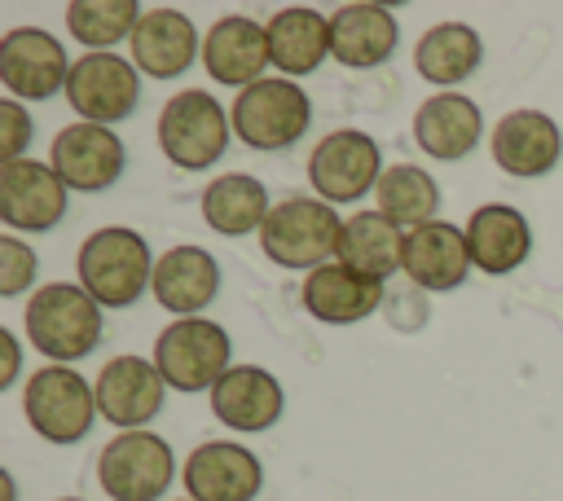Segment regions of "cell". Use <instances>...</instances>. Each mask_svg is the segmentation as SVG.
Segmentation results:
<instances>
[{
  "mask_svg": "<svg viewBox=\"0 0 563 501\" xmlns=\"http://www.w3.org/2000/svg\"><path fill=\"white\" fill-rule=\"evenodd\" d=\"M154 281V259L150 246L136 229H97L79 246V286L106 303V308H132L141 290Z\"/></svg>",
  "mask_w": 563,
  "mask_h": 501,
  "instance_id": "6da1fadb",
  "label": "cell"
},
{
  "mask_svg": "<svg viewBox=\"0 0 563 501\" xmlns=\"http://www.w3.org/2000/svg\"><path fill=\"white\" fill-rule=\"evenodd\" d=\"M26 334L53 360H79L101 338V303L70 281H48L26 303Z\"/></svg>",
  "mask_w": 563,
  "mask_h": 501,
  "instance_id": "7a4b0ae2",
  "label": "cell"
},
{
  "mask_svg": "<svg viewBox=\"0 0 563 501\" xmlns=\"http://www.w3.org/2000/svg\"><path fill=\"white\" fill-rule=\"evenodd\" d=\"M339 237H343V220L334 215L330 202H317V198H282L264 229H260V242H264V255L282 268H325L330 255H339Z\"/></svg>",
  "mask_w": 563,
  "mask_h": 501,
  "instance_id": "3957f363",
  "label": "cell"
},
{
  "mask_svg": "<svg viewBox=\"0 0 563 501\" xmlns=\"http://www.w3.org/2000/svg\"><path fill=\"white\" fill-rule=\"evenodd\" d=\"M229 127L233 123L224 119V110L211 92L185 88L158 114V145H163L167 163H176L185 171H198V167H211L224 154Z\"/></svg>",
  "mask_w": 563,
  "mask_h": 501,
  "instance_id": "277c9868",
  "label": "cell"
},
{
  "mask_svg": "<svg viewBox=\"0 0 563 501\" xmlns=\"http://www.w3.org/2000/svg\"><path fill=\"white\" fill-rule=\"evenodd\" d=\"M154 365L176 391H207L229 374V334L216 321H172L154 343Z\"/></svg>",
  "mask_w": 563,
  "mask_h": 501,
  "instance_id": "5b68a950",
  "label": "cell"
},
{
  "mask_svg": "<svg viewBox=\"0 0 563 501\" xmlns=\"http://www.w3.org/2000/svg\"><path fill=\"white\" fill-rule=\"evenodd\" d=\"M308 92L290 79H260L233 101V132L251 149H286L308 132Z\"/></svg>",
  "mask_w": 563,
  "mask_h": 501,
  "instance_id": "8992f818",
  "label": "cell"
},
{
  "mask_svg": "<svg viewBox=\"0 0 563 501\" xmlns=\"http://www.w3.org/2000/svg\"><path fill=\"white\" fill-rule=\"evenodd\" d=\"M172 475V448L154 431H119L97 457V483L114 501H158Z\"/></svg>",
  "mask_w": 563,
  "mask_h": 501,
  "instance_id": "52a82bcc",
  "label": "cell"
},
{
  "mask_svg": "<svg viewBox=\"0 0 563 501\" xmlns=\"http://www.w3.org/2000/svg\"><path fill=\"white\" fill-rule=\"evenodd\" d=\"M22 404H26V422L48 444H75V439H84L88 426H92V417H97V396H92V387L70 365H44V369H35L31 382H26Z\"/></svg>",
  "mask_w": 563,
  "mask_h": 501,
  "instance_id": "ba28073f",
  "label": "cell"
},
{
  "mask_svg": "<svg viewBox=\"0 0 563 501\" xmlns=\"http://www.w3.org/2000/svg\"><path fill=\"white\" fill-rule=\"evenodd\" d=\"M66 101L75 114H84V123L110 127V123L128 119L141 101L136 66L128 57H114V53H84L79 62H70Z\"/></svg>",
  "mask_w": 563,
  "mask_h": 501,
  "instance_id": "9c48e42d",
  "label": "cell"
},
{
  "mask_svg": "<svg viewBox=\"0 0 563 501\" xmlns=\"http://www.w3.org/2000/svg\"><path fill=\"white\" fill-rule=\"evenodd\" d=\"M378 145L356 127H339L308 154V180L321 202H352L378 185Z\"/></svg>",
  "mask_w": 563,
  "mask_h": 501,
  "instance_id": "30bf717a",
  "label": "cell"
},
{
  "mask_svg": "<svg viewBox=\"0 0 563 501\" xmlns=\"http://www.w3.org/2000/svg\"><path fill=\"white\" fill-rule=\"evenodd\" d=\"M66 215V180L53 163L18 158L0 167V220L22 233H48Z\"/></svg>",
  "mask_w": 563,
  "mask_h": 501,
  "instance_id": "8fae6325",
  "label": "cell"
},
{
  "mask_svg": "<svg viewBox=\"0 0 563 501\" xmlns=\"http://www.w3.org/2000/svg\"><path fill=\"white\" fill-rule=\"evenodd\" d=\"M0 79L13 97H31V101L66 92L70 79L66 48L40 26H13L0 40Z\"/></svg>",
  "mask_w": 563,
  "mask_h": 501,
  "instance_id": "7c38bea8",
  "label": "cell"
},
{
  "mask_svg": "<svg viewBox=\"0 0 563 501\" xmlns=\"http://www.w3.org/2000/svg\"><path fill=\"white\" fill-rule=\"evenodd\" d=\"M53 171L66 189L101 193L123 176V141L101 123H70L53 136Z\"/></svg>",
  "mask_w": 563,
  "mask_h": 501,
  "instance_id": "4fadbf2b",
  "label": "cell"
},
{
  "mask_svg": "<svg viewBox=\"0 0 563 501\" xmlns=\"http://www.w3.org/2000/svg\"><path fill=\"white\" fill-rule=\"evenodd\" d=\"M260 483H264V470L246 444L207 439L185 457L189 501H255Z\"/></svg>",
  "mask_w": 563,
  "mask_h": 501,
  "instance_id": "5bb4252c",
  "label": "cell"
},
{
  "mask_svg": "<svg viewBox=\"0 0 563 501\" xmlns=\"http://www.w3.org/2000/svg\"><path fill=\"white\" fill-rule=\"evenodd\" d=\"M163 374L158 365L141 360V356H114L106 360V369L97 374V413L123 431H141L158 409H163Z\"/></svg>",
  "mask_w": 563,
  "mask_h": 501,
  "instance_id": "9a60e30c",
  "label": "cell"
},
{
  "mask_svg": "<svg viewBox=\"0 0 563 501\" xmlns=\"http://www.w3.org/2000/svg\"><path fill=\"white\" fill-rule=\"evenodd\" d=\"M563 158V132L541 110H510L493 127V163L506 176H545Z\"/></svg>",
  "mask_w": 563,
  "mask_h": 501,
  "instance_id": "2e32d148",
  "label": "cell"
},
{
  "mask_svg": "<svg viewBox=\"0 0 563 501\" xmlns=\"http://www.w3.org/2000/svg\"><path fill=\"white\" fill-rule=\"evenodd\" d=\"M268 62H273L268 26H260L251 18H220L202 40V66L216 84L251 88V84H260Z\"/></svg>",
  "mask_w": 563,
  "mask_h": 501,
  "instance_id": "e0dca14e",
  "label": "cell"
},
{
  "mask_svg": "<svg viewBox=\"0 0 563 501\" xmlns=\"http://www.w3.org/2000/svg\"><path fill=\"white\" fill-rule=\"evenodd\" d=\"M400 268L422 290H453V286H462L466 272L475 268L471 250H466V229H453L444 220L409 229L405 233V264Z\"/></svg>",
  "mask_w": 563,
  "mask_h": 501,
  "instance_id": "ac0fdd59",
  "label": "cell"
},
{
  "mask_svg": "<svg viewBox=\"0 0 563 501\" xmlns=\"http://www.w3.org/2000/svg\"><path fill=\"white\" fill-rule=\"evenodd\" d=\"M211 409L229 431H268L282 409V382L260 369V365H233L216 387H211Z\"/></svg>",
  "mask_w": 563,
  "mask_h": 501,
  "instance_id": "d6986e66",
  "label": "cell"
},
{
  "mask_svg": "<svg viewBox=\"0 0 563 501\" xmlns=\"http://www.w3.org/2000/svg\"><path fill=\"white\" fill-rule=\"evenodd\" d=\"M484 132V119H479V105L462 92H435L418 105L413 114V141L422 145V154L440 158V163H457L475 149Z\"/></svg>",
  "mask_w": 563,
  "mask_h": 501,
  "instance_id": "ffe728a7",
  "label": "cell"
},
{
  "mask_svg": "<svg viewBox=\"0 0 563 501\" xmlns=\"http://www.w3.org/2000/svg\"><path fill=\"white\" fill-rule=\"evenodd\" d=\"M466 250H471V264L479 272L501 277V272H515L528 259L532 229H528L523 211H515L506 202H488L466 220Z\"/></svg>",
  "mask_w": 563,
  "mask_h": 501,
  "instance_id": "44dd1931",
  "label": "cell"
},
{
  "mask_svg": "<svg viewBox=\"0 0 563 501\" xmlns=\"http://www.w3.org/2000/svg\"><path fill=\"white\" fill-rule=\"evenodd\" d=\"M154 299L176 312L180 321L194 316L198 308H207L220 290V264L202 250V246H172L158 264H154V281H150Z\"/></svg>",
  "mask_w": 563,
  "mask_h": 501,
  "instance_id": "7402d4cb",
  "label": "cell"
},
{
  "mask_svg": "<svg viewBox=\"0 0 563 501\" xmlns=\"http://www.w3.org/2000/svg\"><path fill=\"white\" fill-rule=\"evenodd\" d=\"M378 303H383V281H369L347 264H325L303 277V308L325 325L365 321Z\"/></svg>",
  "mask_w": 563,
  "mask_h": 501,
  "instance_id": "603a6c76",
  "label": "cell"
},
{
  "mask_svg": "<svg viewBox=\"0 0 563 501\" xmlns=\"http://www.w3.org/2000/svg\"><path fill=\"white\" fill-rule=\"evenodd\" d=\"M198 48V31L180 9H150L132 31V62L154 79H176Z\"/></svg>",
  "mask_w": 563,
  "mask_h": 501,
  "instance_id": "cb8c5ba5",
  "label": "cell"
},
{
  "mask_svg": "<svg viewBox=\"0 0 563 501\" xmlns=\"http://www.w3.org/2000/svg\"><path fill=\"white\" fill-rule=\"evenodd\" d=\"M396 48V18L383 4H343L330 13V57L343 66H378Z\"/></svg>",
  "mask_w": 563,
  "mask_h": 501,
  "instance_id": "d4e9b609",
  "label": "cell"
},
{
  "mask_svg": "<svg viewBox=\"0 0 563 501\" xmlns=\"http://www.w3.org/2000/svg\"><path fill=\"white\" fill-rule=\"evenodd\" d=\"M339 264H347L352 272H361L369 281H383L387 272H396L405 264V233H400V224H391L383 211H356L352 220H343Z\"/></svg>",
  "mask_w": 563,
  "mask_h": 501,
  "instance_id": "484cf974",
  "label": "cell"
},
{
  "mask_svg": "<svg viewBox=\"0 0 563 501\" xmlns=\"http://www.w3.org/2000/svg\"><path fill=\"white\" fill-rule=\"evenodd\" d=\"M268 53L282 75H308L325 62L330 53V18L317 9H282L268 22Z\"/></svg>",
  "mask_w": 563,
  "mask_h": 501,
  "instance_id": "4316f807",
  "label": "cell"
},
{
  "mask_svg": "<svg viewBox=\"0 0 563 501\" xmlns=\"http://www.w3.org/2000/svg\"><path fill=\"white\" fill-rule=\"evenodd\" d=\"M479 57H484V44L466 22H435L431 31H422V40L413 48L418 75L440 88L471 79L479 70Z\"/></svg>",
  "mask_w": 563,
  "mask_h": 501,
  "instance_id": "83f0119b",
  "label": "cell"
},
{
  "mask_svg": "<svg viewBox=\"0 0 563 501\" xmlns=\"http://www.w3.org/2000/svg\"><path fill=\"white\" fill-rule=\"evenodd\" d=\"M268 189L255 180V176H242V171H229V176H216L207 189H202V215L216 233L224 237H242V233H255L264 229L268 220Z\"/></svg>",
  "mask_w": 563,
  "mask_h": 501,
  "instance_id": "f1b7e54d",
  "label": "cell"
},
{
  "mask_svg": "<svg viewBox=\"0 0 563 501\" xmlns=\"http://www.w3.org/2000/svg\"><path fill=\"white\" fill-rule=\"evenodd\" d=\"M374 198H378V211L400 224V229H418V224H431L435 207H440V189L435 180L422 171V167H409V163H396L378 176L374 185Z\"/></svg>",
  "mask_w": 563,
  "mask_h": 501,
  "instance_id": "f546056e",
  "label": "cell"
},
{
  "mask_svg": "<svg viewBox=\"0 0 563 501\" xmlns=\"http://www.w3.org/2000/svg\"><path fill=\"white\" fill-rule=\"evenodd\" d=\"M141 18L145 13H141L136 0H75V4H66L70 35L79 44H88L92 53H101V48L119 44L123 35H132Z\"/></svg>",
  "mask_w": 563,
  "mask_h": 501,
  "instance_id": "4dcf8cb0",
  "label": "cell"
},
{
  "mask_svg": "<svg viewBox=\"0 0 563 501\" xmlns=\"http://www.w3.org/2000/svg\"><path fill=\"white\" fill-rule=\"evenodd\" d=\"M35 268H40V259H35V250H31L26 242L0 237V294H4V299L22 294V290L35 281Z\"/></svg>",
  "mask_w": 563,
  "mask_h": 501,
  "instance_id": "1f68e13d",
  "label": "cell"
},
{
  "mask_svg": "<svg viewBox=\"0 0 563 501\" xmlns=\"http://www.w3.org/2000/svg\"><path fill=\"white\" fill-rule=\"evenodd\" d=\"M0 123H4V136H0L4 163H18V158H22V145L31 141V119H26V110L9 97V101L0 105Z\"/></svg>",
  "mask_w": 563,
  "mask_h": 501,
  "instance_id": "d6a6232c",
  "label": "cell"
},
{
  "mask_svg": "<svg viewBox=\"0 0 563 501\" xmlns=\"http://www.w3.org/2000/svg\"><path fill=\"white\" fill-rule=\"evenodd\" d=\"M0 343L9 347V374H0V387H9V382L18 378V347H13V334H9V330H0Z\"/></svg>",
  "mask_w": 563,
  "mask_h": 501,
  "instance_id": "836d02e7",
  "label": "cell"
},
{
  "mask_svg": "<svg viewBox=\"0 0 563 501\" xmlns=\"http://www.w3.org/2000/svg\"><path fill=\"white\" fill-rule=\"evenodd\" d=\"M62 501H84V497H62Z\"/></svg>",
  "mask_w": 563,
  "mask_h": 501,
  "instance_id": "e575fe53",
  "label": "cell"
}]
</instances>
